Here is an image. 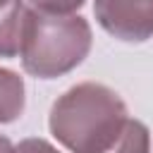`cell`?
<instances>
[{
  "mask_svg": "<svg viewBox=\"0 0 153 153\" xmlns=\"http://www.w3.org/2000/svg\"><path fill=\"white\" fill-rule=\"evenodd\" d=\"M124 122L127 108L122 98L93 81L69 88L50 110V131L72 153H98L117 136Z\"/></svg>",
  "mask_w": 153,
  "mask_h": 153,
  "instance_id": "cell-1",
  "label": "cell"
},
{
  "mask_svg": "<svg viewBox=\"0 0 153 153\" xmlns=\"http://www.w3.org/2000/svg\"><path fill=\"white\" fill-rule=\"evenodd\" d=\"M91 48V29L86 19L76 14H50L29 10L24 41H22V65L29 74L41 79L60 76L74 69Z\"/></svg>",
  "mask_w": 153,
  "mask_h": 153,
  "instance_id": "cell-2",
  "label": "cell"
},
{
  "mask_svg": "<svg viewBox=\"0 0 153 153\" xmlns=\"http://www.w3.org/2000/svg\"><path fill=\"white\" fill-rule=\"evenodd\" d=\"M96 19L122 41H146L153 36V0H96Z\"/></svg>",
  "mask_w": 153,
  "mask_h": 153,
  "instance_id": "cell-3",
  "label": "cell"
},
{
  "mask_svg": "<svg viewBox=\"0 0 153 153\" xmlns=\"http://www.w3.org/2000/svg\"><path fill=\"white\" fill-rule=\"evenodd\" d=\"M29 10L22 0H5L0 5V57H12L22 50Z\"/></svg>",
  "mask_w": 153,
  "mask_h": 153,
  "instance_id": "cell-4",
  "label": "cell"
},
{
  "mask_svg": "<svg viewBox=\"0 0 153 153\" xmlns=\"http://www.w3.org/2000/svg\"><path fill=\"white\" fill-rule=\"evenodd\" d=\"M24 110V81L10 69H0V124L12 122Z\"/></svg>",
  "mask_w": 153,
  "mask_h": 153,
  "instance_id": "cell-5",
  "label": "cell"
},
{
  "mask_svg": "<svg viewBox=\"0 0 153 153\" xmlns=\"http://www.w3.org/2000/svg\"><path fill=\"white\" fill-rule=\"evenodd\" d=\"M148 129L139 122V120H129L122 124V129L117 131V136L100 148L98 153H148Z\"/></svg>",
  "mask_w": 153,
  "mask_h": 153,
  "instance_id": "cell-6",
  "label": "cell"
},
{
  "mask_svg": "<svg viewBox=\"0 0 153 153\" xmlns=\"http://www.w3.org/2000/svg\"><path fill=\"white\" fill-rule=\"evenodd\" d=\"M33 10L50 12V14H72L76 7L84 5V0H29Z\"/></svg>",
  "mask_w": 153,
  "mask_h": 153,
  "instance_id": "cell-7",
  "label": "cell"
},
{
  "mask_svg": "<svg viewBox=\"0 0 153 153\" xmlns=\"http://www.w3.org/2000/svg\"><path fill=\"white\" fill-rule=\"evenodd\" d=\"M14 153H57V151L43 139H26L14 148Z\"/></svg>",
  "mask_w": 153,
  "mask_h": 153,
  "instance_id": "cell-8",
  "label": "cell"
},
{
  "mask_svg": "<svg viewBox=\"0 0 153 153\" xmlns=\"http://www.w3.org/2000/svg\"><path fill=\"white\" fill-rule=\"evenodd\" d=\"M0 153H14V148H12V143L5 139V136H0Z\"/></svg>",
  "mask_w": 153,
  "mask_h": 153,
  "instance_id": "cell-9",
  "label": "cell"
},
{
  "mask_svg": "<svg viewBox=\"0 0 153 153\" xmlns=\"http://www.w3.org/2000/svg\"><path fill=\"white\" fill-rule=\"evenodd\" d=\"M2 2H5V0H0V5H2Z\"/></svg>",
  "mask_w": 153,
  "mask_h": 153,
  "instance_id": "cell-10",
  "label": "cell"
}]
</instances>
